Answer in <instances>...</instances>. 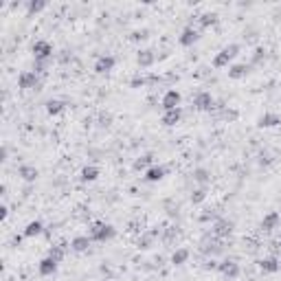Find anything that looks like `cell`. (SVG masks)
Here are the masks:
<instances>
[{"label":"cell","instance_id":"6da1fadb","mask_svg":"<svg viewBox=\"0 0 281 281\" xmlns=\"http://www.w3.org/2000/svg\"><path fill=\"white\" fill-rule=\"evenodd\" d=\"M114 235H117V228L105 222H95L90 226V233H88V237H90L92 241H108V240H112Z\"/></svg>","mask_w":281,"mask_h":281},{"label":"cell","instance_id":"7a4b0ae2","mask_svg":"<svg viewBox=\"0 0 281 281\" xmlns=\"http://www.w3.org/2000/svg\"><path fill=\"white\" fill-rule=\"evenodd\" d=\"M40 86H42V79L35 70H24L18 77V88H22V90H40Z\"/></svg>","mask_w":281,"mask_h":281},{"label":"cell","instance_id":"3957f363","mask_svg":"<svg viewBox=\"0 0 281 281\" xmlns=\"http://www.w3.org/2000/svg\"><path fill=\"white\" fill-rule=\"evenodd\" d=\"M237 53H240V44H228V46H224L222 51L213 57V66L215 68H224V66H228V61H231Z\"/></svg>","mask_w":281,"mask_h":281},{"label":"cell","instance_id":"277c9868","mask_svg":"<svg viewBox=\"0 0 281 281\" xmlns=\"http://www.w3.org/2000/svg\"><path fill=\"white\" fill-rule=\"evenodd\" d=\"M193 108H196L198 112H211V110L215 108L213 95H211V92H206V90L198 92V95L193 97Z\"/></svg>","mask_w":281,"mask_h":281},{"label":"cell","instance_id":"5b68a950","mask_svg":"<svg viewBox=\"0 0 281 281\" xmlns=\"http://www.w3.org/2000/svg\"><path fill=\"white\" fill-rule=\"evenodd\" d=\"M33 55L38 61H48L53 57V44L46 42V40H38L33 44Z\"/></svg>","mask_w":281,"mask_h":281},{"label":"cell","instance_id":"8992f818","mask_svg":"<svg viewBox=\"0 0 281 281\" xmlns=\"http://www.w3.org/2000/svg\"><path fill=\"white\" fill-rule=\"evenodd\" d=\"M180 101H182V95H180L178 90H174V88H171V90H167L165 95H162V110H176V108H180Z\"/></svg>","mask_w":281,"mask_h":281},{"label":"cell","instance_id":"52a82bcc","mask_svg":"<svg viewBox=\"0 0 281 281\" xmlns=\"http://www.w3.org/2000/svg\"><path fill=\"white\" fill-rule=\"evenodd\" d=\"M198 40H200V31H198L196 26H184L178 42H180V46H193Z\"/></svg>","mask_w":281,"mask_h":281},{"label":"cell","instance_id":"ba28073f","mask_svg":"<svg viewBox=\"0 0 281 281\" xmlns=\"http://www.w3.org/2000/svg\"><path fill=\"white\" fill-rule=\"evenodd\" d=\"M218 270L222 272L224 277H228V279H237V277H240V263L233 261V259H224V261H220Z\"/></svg>","mask_w":281,"mask_h":281},{"label":"cell","instance_id":"9c48e42d","mask_svg":"<svg viewBox=\"0 0 281 281\" xmlns=\"http://www.w3.org/2000/svg\"><path fill=\"white\" fill-rule=\"evenodd\" d=\"M233 228H235V224H233L231 220H215L211 233H213L215 237H228L233 233Z\"/></svg>","mask_w":281,"mask_h":281},{"label":"cell","instance_id":"30bf717a","mask_svg":"<svg viewBox=\"0 0 281 281\" xmlns=\"http://www.w3.org/2000/svg\"><path fill=\"white\" fill-rule=\"evenodd\" d=\"M114 66H117V60H114L112 55H101V57H97V61H95V73L105 75V73H110Z\"/></svg>","mask_w":281,"mask_h":281},{"label":"cell","instance_id":"8fae6325","mask_svg":"<svg viewBox=\"0 0 281 281\" xmlns=\"http://www.w3.org/2000/svg\"><path fill=\"white\" fill-rule=\"evenodd\" d=\"M277 125H281V117L275 112H263L257 119V127H261V130L263 127H277Z\"/></svg>","mask_w":281,"mask_h":281},{"label":"cell","instance_id":"7c38bea8","mask_svg":"<svg viewBox=\"0 0 281 281\" xmlns=\"http://www.w3.org/2000/svg\"><path fill=\"white\" fill-rule=\"evenodd\" d=\"M279 213L277 211H270L268 215H263V220H261V224H259V228H261L263 233H270V231H275L277 228V224H279Z\"/></svg>","mask_w":281,"mask_h":281},{"label":"cell","instance_id":"4fadbf2b","mask_svg":"<svg viewBox=\"0 0 281 281\" xmlns=\"http://www.w3.org/2000/svg\"><path fill=\"white\" fill-rule=\"evenodd\" d=\"M165 176H167V167H162V165H152L145 171V180H147V182H158V180H162Z\"/></svg>","mask_w":281,"mask_h":281},{"label":"cell","instance_id":"5bb4252c","mask_svg":"<svg viewBox=\"0 0 281 281\" xmlns=\"http://www.w3.org/2000/svg\"><path fill=\"white\" fill-rule=\"evenodd\" d=\"M154 61H156V55H154V51H149V48H143V51H139V55H136V64H139L140 68H149V66H154Z\"/></svg>","mask_w":281,"mask_h":281},{"label":"cell","instance_id":"9a60e30c","mask_svg":"<svg viewBox=\"0 0 281 281\" xmlns=\"http://www.w3.org/2000/svg\"><path fill=\"white\" fill-rule=\"evenodd\" d=\"M38 270H40V275L42 277H51V275H55V270H57V261L53 257H44L42 261H40V266H38Z\"/></svg>","mask_w":281,"mask_h":281},{"label":"cell","instance_id":"2e32d148","mask_svg":"<svg viewBox=\"0 0 281 281\" xmlns=\"http://www.w3.org/2000/svg\"><path fill=\"white\" fill-rule=\"evenodd\" d=\"M156 235H158L156 231H145V233H140L139 240H136V248H140V250L152 248V244H154V240H156Z\"/></svg>","mask_w":281,"mask_h":281},{"label":"cell","instance_id":"e0dca14e","mask_svg":"<svg viewBox=\"0 0 281 281\" xmlns=\"http://www.w3.org/2000/svg\"><path fill=\"white\" fill-rule=\"evenodd\" d=\"M92 240L88 235H77L73 241H70V250H75V253H86L88 248H90Z\"/></svg>","mask_w":281,"mask_h":281},{"label":"cell","instance_id":"ac0fdd59","mask_svg":"<svg viewBox=\"0 0 281 281\" xmlns=\"http://www.w3.org/2000/svg\"><path fill=\"white\" fill-rule=\"evenodd\" d=\"M18 176H20L22 180H26V182H35L40 176V171L35 169L33 165H20L18 167Z\"/></svg>","mask_w":281,"mask_h":281},{"label":"cell","instance_id":"d6986e66","mask_svg":"<svg viewBox=\"0 0 281 281\" xmlns=\"http://www.w3.org/2000/svg\"><path fill=\"white\" fill-rule=\"evenodd\" d=\"M180 119H182V110L180 108H176V110H167L165 114H162V125H167V127H174L176 123H180Z\"/></svg>","mask_w":281,"mask_h":281},{"label":"cell","instance_id":"ffe728a7","mask_svg":"<svg viewBox=\"0 0 281 281\" xmlns=\"http://www.w3.org/2000/svg\"><path fill=\"white\" fill-rule=\"evenodd\" d=\"M44 233V224L40 222V220H31L29 224L24 226V231H22V235L24 237H38Z\"/></svg>","mask_w":281,"mask_h":281},{"label":"cell","instance_id":"44dd1931","mask_svg":"<svg viewBox=\"0 0 281 281\" xmlns=\"http://www.w3.org/2000/svg\"><path fill=\"white\" fill-rule=\"evenodd\" d=\"M259 268H261L263 272H279V268H281V263H279V259L277 257H266V259H259Z\"/></svg>","mask_w":281,"mask_h":281},{"label":"cell","instance_id":"7402d4cb","mask_svg":"<svg viewBox=\"0 0 281 281\" xmlns=\"http://www.w3.org/2000/svg\"><path fill=\"white\" fill-rule=\"evenodd\" d=\"M250 73V64H233L228 68V77L231 79H244Z\"/></svg>","mask_w":281,"mask_h":281},{"label":"cell","instance_id":"603a6c76","mask_svg":"<svg viewBox=\"0 0 281 281\" xmlns=\"http://www.w3.org/2000/svg\"><path fill=\"white\" fill-rule=\"evenodd\" d=\"M70 246L66 244V241H60V244H55V246H51V250H48V257H53L57 263L61 261V259L66 257V250H68Z\"/></svg>","mask_w":281,"mask_h":281},{"label":"cell","instance_id":"cb8c5ba5","mask_svg":"<svg viewBox=\"0 0 281 281\" xmlns=\"http://www.w3.org/2000/svg\"><path fill=\"white\" fill-rule=\"evenodd\" d=\"M97 178H99V167L86 165L81 169V180H83V182H92V180H97Z\"/></svg>","mask_w":281,"mask_h":281},{"label":"cell","instance_id":"d4e9b609","mask_svg":"<svg viewBox=\"0 0 281 281\" xmlns=\"http://www.w3.org/2000/svg\"><path fill=\"white\" fill-rule=\"evenodd\" d=\"M64 108H66V103L64 101H60V99H51L46 103V112L51 114V117H57V114H61L64 112Z\"/></svg>","mask_w":281,"mask_h":281},{"label":"cell","instance_id":"484cf974","mask_svg":"<svg viewBox=\"0 0 281 281\" xmlns=\"http://www.w3.org/2000/svg\"><path fill=\"white\" fill-rule=\"evenodd\" d=\"M152 162H154V156H152V154H143V156H139V158L134 161V169H136V171H140V169L147 171L149 167H152Z\"/></svg>","mask_w":281,"mask_h":281},{"label":"cell","instance_id":"4316f807","mask_svg":"<svg viewBox=\"0 0 281 281\" xmlns=\"http://www.w3.org/2000/svg\"><path fill=\"white\" fill-rule=\"evenodd\" d=\"M198 22H200V26H202V29H209V26L218 24V13H213V11H206V13H202V16L198 18Z\"/></svg>","mask_w":281,"mask_h":281},{"label":"cell","instance_id":"83f0119b","mask_svg":"<svg viewBox=\"0 0 281 281\" xmlns=\"http://www.w3.org/2000/svg\"><path fill=\"white\" fill-rule=\"evenodd\" d=\"M46 0H29V4H26V11H29V16H35V13L44 11L46 9Z\"/></svg>","mask_w":281,"mask_h":281},{"label":"cell","instance_id":"f1b7e54d","mask_svg":"<svg viewBox=\"0 0 281 281\" xmlns=\"http://www.w3.org/2000/svg\"><path fill=\"white\" fill-rule=\"evenodd\" d=\"M187 259H189V250L187 248H178L174 255H171V263H174V266H182Z\"/></svg>","mask_w":281,"mask_h":281},{"label":"cell","instance_id":"f546056e","mask_svg":"<svg viewBox=\"0 0 281 281\" xmlns=\"http://www.w3.org/2000/svg\"><path fill=\"white\" fill-rule=\"evenodd\" d=\"M193 180L200 184H206L211 180V174L204 169V167H198V169H193Z\"/></svg>","mask_w":281,"mask_h":281},{"label":"cell","instance_id":"4dcf8cb0","mask_svg":"<svg viewBox=\"0 0 281 281\" xmlns=\"http://www.w3.org/2000/svg\"><path fill=\"white\" fill-rule=\"evenodd\" d=\"M204 200H206V189L204 187L196 189V191L191 193V202H193V204H202Z\"/></svg>","mask_w":281,"mask_h":281},{"label":"cell","instance_id":"1f68e13d","mask_svg":"<svg viewBox=\"0 0 281 281\" xmlns=\"http://www.w3.org/2000/svg\"><path fill=\"white\" fill-rule=\"evenodd\" d=\"M147 77H143V75H136V77H132L130 79V88H143V86H147Z\"/></svg>","mask_w":281,"mask_h":281},{"label":"cell","instance_id":"d6a6232c","mask_svg":"<svg viewBox=\"0 0 281 281\" xmlns=\"http://www.w3.org/2000/svg\"><path fill=\"white\" fill-rule=\"evenodd\" d=\"M263 57H266V48H255V53H253V57H250V66L253 64H259V61L263 60Z\"/></svg>","mask_w":281,"mask_h":281},{"label":"cell","instance_id":"836d02e7","mask_svg":"<svg viewBox=\"0 0 281 281\" xmlns=\"http://www.w3.org/2000/svg\"><path fill=\"white\" fill-rule=\"evenodd\" d=\"M132 42H140V40H147V29H140V31H134V33L130 35Z\"/></svg>","mask_w":281,"mask_h":281},{"label":"cell","instance_id":"e575fe53","mask_svg":"<svg viewBox=\"0 0 281 281\" xmlns=\"http://www.w3.org/2000/svg\"><path fill=\"white\" fill-rule=\"evenodd\" d=\"M222 117H224V119H228V121H235V119L240 117V114H237V110H224Z\"/></svg>","mask_w":281,"mask_h":281},{"label":"cell","instance_id":"d590c367","mask_svg":"<svg viewBox=\"0 0 281 281\" xmlns=\"http://www.w3.org/2000/svg\"><path fill=\"white\" fill-rule=\"evenodd\" d=\"M218 266H220V263L215 261V259H209V261L204 263V268H206V270H215V268H218Z\"/></svg>","mask_w":281,"mask_h":281},{"label":"cell","instance_id":"8d00e7d4","mask_svg":"<svg viewBox=\"0 0 281 281\" xmlns=\"http://www.w3.org/2000/svg\"><path fill=\"white\" fill-rule=\"evenodd\" d=\"M7 156H9V147H7V145H2V149H0V161H7Z\"/></svg>","mask_w":281,"mask_h":281},{"label":"cell","instance_id":"74e56055","mask_svg":"<svg viewBox=\"0 0 281 281\" xmlns=\"http://www.w3.org/2000/svg\"><path fill=\"white\" fill-rule=\"evenodd\" d=\"M7 215H9V209L2 206V209H0V220H7Z\"/></svg>","mask_w":281,"mask_h":281},{"label":"cell","instance_id":"f35d334b","mask_svg":"<svg viewBox=\"0 0 281 281\" xmlns=\"http://www.w3.org/2000/svg\"><path fill=\"white\" fill-rule=\"evenodd\" d=\"M279 246H281V240H279Z\"/></svg>","mask_w":281,"mask_h":281}]
</instances>
